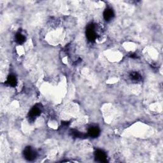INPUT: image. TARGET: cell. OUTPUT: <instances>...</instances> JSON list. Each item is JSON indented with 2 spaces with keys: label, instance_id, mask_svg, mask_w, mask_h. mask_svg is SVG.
I'll list each match as a JSON object with an SVG mask.
<instances>
[{
  "label": "cell",
  "instance_id": "cell-1",
  "mask_svg": "<svg viewBox=\"0 0 163 163\" xmlns=\"http://www.w3.org/2000/svg\"><path fill=\"white\" fill-rule=\"evenodd\" d=\"M99 29L96 24H90L87 26L86 28V36L89 42H93L96 40L99 35Z\"/></svg>",
  "mask_w": 163,
  "mask_h": 163
},
{
  "label": "cell",
  "instance_id": "cell-2",
  "mask_svg": "<svg viewBox=\"0 0 163 163\" xmlns=\"http://www.w3.org/2000/svg\"><path fill=\"white\" fill-rule=\"evenodd\" d=\"M23 155L26 159L28 161H33L36 158L37 153L33 148L31 147H28L24 149Z\"/></svg>",
  "mask_w": 163,
  "mask_h": 163
},
{
  "label": "cell",
  "instance_id": "cell-3",
  "mask_svg": "<svg viewBox=\"0 0 163 163\" xmlns=\"http://www.w3.org/2000/svg\"><path fill=\"white\" fill-rule=\"evenodd\" d=\"M41 113H42V107H41V105H36L35 106H33L30 110L28 115L29 119L31 120H34L37 117L39 116Z\"/></svg>",
  "mask_w": 163,
  "mask_h": 163
},
{
  "label": "cell",
  "instance_id": "cell-4",
  "mask_svg": "<svg viewBox=\"0 0 163 163\" xmlns=\"http://www.w3.org/2000/svg\"><path fill=\"white\" fill-rule=\"evenodd\" d=\"M95 158L99 162H106L107 161V155L106 153L101 150H98L95 152Z\"/></svg>",
  "mask_w": 163,
  "mask_h": 163
},
{
  "label": "cell",
  "instance_id": "cell-5",
  "mask_svg": "<svg viewBox=\"0 0 163 163\" xmlns=\"http://www.w3.org/2000/svg\"><path fill=\"white\" fill-rule=\"evenodd\" d=\"M100 134V130L97 126H91L88 130V134L92 138H97Z\"/></svg>",
  "mask_w": 163,
  "mask_h": 163
},
{
  "label": "cell",
  "instance_id": "cell-6",
  "mask_svg": "<svg viewBox=\"0 0 163 163\" xmlns=\"http://www.w3.org/2000/svg\"><path fill=\"white\" fill-rule=\"evenodd\" d=\"M129 78H130V79L132 82H138L141 80L142 78L141 75L137 71L130 73V75H129Z\"/></svg>",
  "mask_w": 163,
  "mask_h": 163
},
{
  "label": "cell",
  "instance_id": "cell-7",
  "mask_svg": "<svg viewBox=\"0 0 163 163\" xmlns=\"http://www.w3.org/2000/svg\"><path fill=\"white\" fill-rule=\"evenodd\" d=\"M6 84L10 87H16L17 84V80L15 75H10L8 77L6 81Z\"/></svg>",
  "mask_w": 163,
  "mask_h": 163
},
{
  "label": "cell",
  "instance_id": "cell-8",
  "mask_svg": "<svg viewBox=\"0 0 163 163\" xmlns=\"http://www.w3.org/2000/svg\"><path fill=\"white\" fill-rule=\"evenodd\" d=\"M114 13L112 9H106L103 12V17L106 21H110V20L113 17Z\"/></svg>",
  "mask_w": 163,
  "mask_h": 163
},
{
  "label": "cell",
  "instance_id": "cell-9",
  "mask_svg": "<svg viewBox=\"0 0 163 163\" xmlns=\"http://www.w3.org/2000/svg\"><path fill=\"white\" fill-rule=\"evenodd\" d=\"M26 36L21 32H17L16 35V42L18 44H23L25 42Z\"/></svg>",
  "mask_w": 163,
  "mask_h": 163
}]
</instances>
